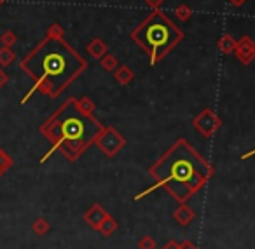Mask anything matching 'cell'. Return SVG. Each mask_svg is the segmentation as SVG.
I'll use <instances>...</instances> for the list:
<instances>
[{"label":"cell","instance_id":"obj_5","mask_svg":"<svg viewBox=\"0 0 255 249\" xmlns=\"http://www.w3.org/2000/svg\"><path fill=\"white\" fill-rule=\"evenodd\" d=\"M234 54H236V58L243 65H250L252 61H254V58H255V42L250 39V37L245 35L243 39L236 42Z\"/></svg>","mask_w":255,"mask_h":249},{"label":"cell","instance_id":"obj_15","mask_svg":"<svg viewBox=\"0 0 255 249\" xmlns=\"http://www.w3.org/2000/svg\"><path fill=\"white\" fill-rule=\"evenodd\" d=\"M77 106H79V110H81V112H84V113H91V110H93V103L89 101L88 98H82V99H79L77 101Z\"/></svg>","mask_w":255,"mask_h":249},{"label":"cell","instance_id":"obj_4","mask_svg":"<svg viewBox=\"0 0 255 249\" xmlns=\"http://www.w3.org/2000/svg\"><path fill=\"white\" fill-rule=\"evenodd\" d=\"M131 40L142 47L150 58V63L156 65L178 46L184 39V32L168 18L164 12L152 11L135 30L131 32Z\"/></svg>","mask_w":255,"mask_h":249},{"label":"cell","instance_id":"obj_3","mask_svg":"<svg viewBox=\"0 0 255 249\" xmlns=\"http://www.w3.org/2000/svg\"><path fill=\"white\" fill-rule=\"evenodd\" d=\"M152 174L170 190L178 192L182 186L189 193L205 183L210 171L206 162L187 143L178 141V145L164 155L163 161L157 162Z\"/></svg>","mask_w":255,"mask_h":249},{"label":"cell","instance_id":"obj_2","mask_svg":"<svg viewBox=\"0 0 255 249\" xmlns=\"http://www.w3.org/2000/svg\"><path fill=\"white\" fill-rule=\"evenodd\" d=\"M98 131V122L91 115L81 112L74 98L65 101L56 113L40 126V133L53 143L54 148L63 150L68 159L79 157L96 138Z\"/></svg>","mask_w":255,"mask_h":249},{"label":"cell","instance_id":"obj_1","mask_svg":"<svg viewBox=\"0 0 255 249\" xmlns=\"http://www.w3.org/2000/svg\"><path fill=\"white\" fill-rule=\"evenodd\" d=\"M86 68V60L67 40L46 37L21 60V70L33 81V87L23 98V103L35 91L58 98Z\"/></svg>","mask_w":255,"mask_h":249},{"label":"cell","instance_id":"obj_17","mask_svg":"<svg viewBox=\"0 0 255 249\" xmlns=\"http://www.w3.org/2000/svg\"><path fill=\"white\" fill-rule=\"evenodd\" d=\"M145 4L149 5L152 11H157V9H159V5L163 4V0H145Z\"/></svg>","mask_w":255,"mask_h":249},{"label":"cell","instance_id":"obj_9","mask_svg":"<svg viewBox=\"0 0 255 249\" xmlns=\"http://www.w3.org/2000/svg\"><path fill=\"white\" fill-rule=\"evenodd\" d=\"M16 60L12 47H0V67H9Z\"/></svg>","mask_w":255,"mask_h":249},{"label":"cell","instance_id":"obj_16","mask_svg":"<svg viewBox=\"0 0 255 249\" xmlns=\"http://www.w3.org/2000/svg\"><path fill=\"white\" fill-rule=\"evenodd\" d=\"M33 230H35L37 234H44V232L47 230V223L44 220L35 221V225H33Z\"/></svg>","mask_w":255,"mask_h":249},{"label":"cell","instance_id":"obj_11","mask_svg":"<svg viewBox=\"0 0 255 249\" xmlns=\"http://www.w3.org/2000/svg\"><path fill=\"white\" fill-rule=\"evenodd\" d=\"M0 42H2V47H12L16 42H18V37L12 30H5L2 35H0Z\"/></svg>","mask_w":255,"mask_h":249},{"label":"cell","instance_id":"obj_10","mask_svg":"<svg viewBox=\"0 0 255 249\" xmlns=\"http://www.w3.org/2000/svg\"><path fill=\"white\" fill-rule=\"evenodd\" d=\"M12 166V159L9 157L7 154H5V150L2 147H0V178L7 172V169Z\"/></svg>","mask_w":255,"mask_h":249},{"label":"cell","instance_id":"obj_8","mask_svg":"<svg viewBox=\"0 0 255 249\" xmlns=\"http://www.w3.org/2000/svg\"><path fill=\"white\" fill-rule=\"evenodd\" d=\"M114 77H116V81L119 82V84H123V85H126L128 82H131V79H133V72H131V68L129 67H117L116 68V74H114Z\"/></svg>","mask_w":255,"mask_h":249},{"label":"cell","instance_id":"obj_18","mask_svg":"<svg viewBox=\"0 0 255 249\" xmlns=\"http://www.w3.org/2000/svg\"><path fill=\"white\" fill-rule=\"evenodd\" d=\"M7 82H9V75L5 74V72L2 70V68H0V89L4 87V85L7 84Z\"/></svg>","mask_w":255,"mask_h":249},{"label":"cell","instance_id":"obj_19","mask_svg":"<svg viewBox=\"0 0 255 249\" xmlns=\"http://www.w3.org/2000/svg\"><path fill=\"white\" fill-rule=\"evenodd\" d=\"M229 2L234 5V7H241V5H243L245 2H247V0H229Z\"/></svg>","mask_w":255,"mask_h":249},{"label":"cell","instance_id":"obj_7","mask_svg":"<svg viewBox=\"0 0 255 249\" xmlns=\"http://www.w3.org/2000/svg\"><path fill=\"white\" fill-rule=\"evenodd\" d=\"M217 47H219L220 53L231 54V53H234V49H236V40H234L231 35H224V37H220V40L217 42Z\"/></svg>","mask_w":255,"mask_h":249},{"label":"cell","instance_id":"obj_20","mask_svg":"<svg viewBox=\"0 0 255 249\" xmlns=\"http://www.w3.org/2000/svg\"><path fill=\"white\" fill-rule=\"evenodd\" d=\"M4 2H5V0H0V5H2V4H4Z\"/></svg>","mask_w":255,"mask_h":249},{"label":"cell","instance_id":"obj_6","mask_svg":"<svg viewBox=\"0 0 255 249\" xmlns=\"http://www.w3.org/2000/svg\"><path fill=\"white\" fill-rule=\"evenodd\" d=\"M88 53L89 56H93L95 60H102L107 54V44L102 39H93L88 46Z\"/></svg>","mask_w":255,"mask_h":249},{"label":"cell","instance_id":"obj_12","mask_svg":"<svg viewBox=\"0 0 255 249\" xmlns=\"http://www.w3.org/2000/svg\"><path fill=\"white\" fill-rule=\"evenodd\" d=\"M100 61H102L103 70H107V72H114L117 67H119V63H117V58L112 56V54H105V56H103Z\"/></svg>","mask_w":255,"mask_h":249},{"label":"cell","instance_id":"obj_13","mask_svg":"<svg viewBox=\"0 0 255 249\" xmlns=\"http://www.w3.org/2000/svg\"><path fill=\"white\" fill-rule=\"evenodd\" d=\"M46 37H51V39H63L65 37V30L61 28V25L58 23H53L49 28L46 30Z\"/></svg>","mask_w":255,"mask_h":249},{"label":"cell","instance_id":"obj_14","mask_svg":"<svg viewBox=\"0 0 255 249\" xmlns=\"http://www.w3.org/2000/svg\"><path fill=\"white\" fill-rule=\"evenodd\" d=\"M191 14H192V9L187 7L185 4L178 5V7L175 9V16H177V18L180 19V21H187V19L191 18Z\"/></svg>","mask_w":255,"mask_h":249}]
</instances>
